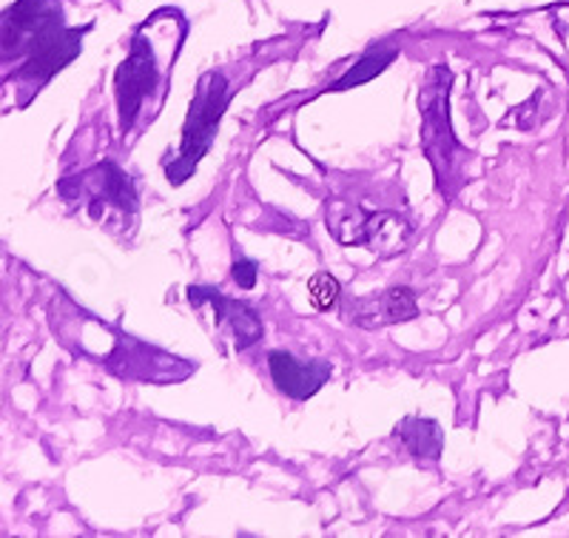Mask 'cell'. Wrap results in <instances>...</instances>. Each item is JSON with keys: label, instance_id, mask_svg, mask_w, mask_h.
Instances as JSON below:
<instances>
[{"label": "cell", "instance_id": "cell-1", "mask_svg": "<svg viewBox=\"0 0 569 538\" xmlns=\"http://www.w3.org/2000/svg\"><path fill=\"white\" fill-rule=\"evenodd\" d=\"M186 18L177 9H160L131 38V52L114 72L120 131L134 129L142 106L157 103L169 91V74L186 40Z\"/></svg>", "mask_w": 569, "mask_h": 538}, {"label": "cell", "instance_id": "cell-2", "mask_svg": "<svg viewBox=\"0 0 569 538\" xmlns=\"http://www.w3.org/2000/svg\"><path fill=\"white\" fill-rule=\"evenodd\" d=\"M450 86H453V74H450L445 63H439L427 72V80L419 89L425 157L436 171V186L447 197H453V191L459 189L456 160L465 155L459 137H456L453 126H450Z\"/></svg>", "mask_w": 569, "mask_h": 538}, {"label": "cell", "instance_id": "cell-3", "mask_svg": "<svg viewBox=\"0 0 569 538\" xmlns=\"http://www.w3.org/2000/svg\"><path fill=\"white\" fill-rule=\"evenodd\" d=\"M226 109H228V74L222 72V69L220 72L202 74L194 100H191V109H188L186 126H182L180 155H177L174 162L166 166V177L171 180V186H182L188 177L194 175L200 160L208 155V149H211Z\"/></svg>", "mask_w": 569, "mask_h": 538}, {"label": "cell", "instance_id": "cell-4", "mask_svg": "<svg viewBox=\"0 0 569 538\" xmlns=\"http://www.w3.org/2000/svg\"><path fill=\"white\" fill-rule=\"evenodd\" d=\"M60 27H66L60 0H18L0 14V63H23Z\"/></svg>", "mask_w": 569, "mask_h": 538}, {"label": "cell", "instance_id": "cell-5", "mask_svg": "<svg viewBox=\"0 0 569 538\" xmlns=\"http://www.w3.org/2000/svg\"><path fill=\"white\" fill-rule=\"evenodd\" d=\"M89 32L86 29H54L52 34H46L38 46H34L29 58L18 66V80L27 86H43L46 80L58 74L60 69L71 63V60L78 58L80 49H83V34Z\"/></svg>", "mask_w": 569, "mask_h": 538}, {"label": "cell", "instance_id": "cell-6", "mask_svg": "<svg viewBox=\"0 0 569 538\" xmlns=\"http://www.w3.org/2000/svg\"><path fill=\"white\" fill-rule=\"evenodd\" d=\"M69 182L80 186L78 191H69L66 197H80V195H91L89 202V211L91 217L100 215V206H114L126 215H134L137 211V189H134V180L126 175L117 162L106 160L94 169H89L86 175L80 177H71Z\"/></svg>", "mask_w": 569, "mask_h": 538}, {"label": "cell", "instance_id": "cell-7", "mask_svg": "<svg viewBox=\"0 0 569 538\" xmlns=\"http://www.w3.org/2000/svg\"><path fill=\"white\" fill-rule=\"evenodd\" d=\"M188 299L194 308H202L206 302L213 308V322H217V328H228L233 333V348L237 350H248L262 339V319L248 302L228 299L226 293L213 291L211 286H191Z\"/></svg>", "mask_w": 569, "mask_h": 538}, {"label": "cell", "instance_id": "cell-8", "mask_svg": "<svg viewBox=\"0 0 569 538\" xmlns=\"http://www.w3.org/2000/svg\"><path fill=\"white\" fill-rule=\"evenodd\" d=\"M268 368H271V379L279 393H284L288 399H297V402H305V399L317 396L328 385L330 373H333V368L328 362H322V359L299 362L288 350H271Z\"/></svg>", "mask_w": 569, "mask_h": 538}, {"label": "cell", "instance_id": "cell-9", "mask_svg": "<svg viewBox=\"0 0 569 538\" xmlns=\"http://www.w3.org/2000/svg\"><path fill=\"white\" fill-rule=\"evenodd\" d=\"M410 222L401 215H359V226H350L345 231H339V242H368L376 253L390 257V253H399L408 248L410 242Z\"/></svg>", "mask_w": 569, "mask_h": 538}, {"label": "cell", "instance_id": "cell-10", "mask_svg": "<svg viewBox=\"0 0 569 538\" xmlns=\"http://www.w3.org/2000/svg\"><path fill=\"white\" fill-rule=\"evenodd\" d=\"M350 308H353L350 319L362 328H382V325L410 322L419 317V302H416L413 288L408 286L388 288L382 297L356 299Z\"/></svg>", "mask_w": 569, "mask_h": 538}, {"label": "cell", "instance_id": "cell-11", "mask_svg": "<svg viewBox=\"0 0 569 538\" xmlns=\"http://www.w3.org/2000/svg\"><path fill=\"white\" fill-rule=\"evenodd\" d=\"M396 439L416 459L436 461L441 456V450H445V430H441V425L433 422V419H421V416L401 419L399 428H396Z\"/></svg>", "mask_w": 569, "mask_h": 538}, {"label": "cell", "instance_id": "cell-12", "mask_svg": "<svg viewBox=\"0 0 569 538\" xmlns=\"http://www.w3.org/2000/svg\"><path fill=\"white\" fill-rule=\"evenodd\" d=\"M399 58V49L393 43H376L370 46L368 52L359 58V63L350 66L348 72L337 80V83L330 86L333 91H345V89H353V86H362L368 80H373L376 74H382L393 60Z\"/></svg>", "mask_w": 569, "mask_h": 538}, {"label": "cell", "instance_id": "cell-13", "mask_svg": "<svg viewBox=\"0 0 569 538\" xmlns=\"http://www.w3.org/2000/svg\"><path fill=\"white\" fill-rule=\"evenodd\" d=\"M308 297H311V306L317 311H333L339 306V297H342V288H339L337 277H330L328 271L313 273L311 282H308Z\"/></svg>", "mask_w": 569, "mask_h": 538}, {"label": "cell", "instance_id": "cell-14", "mask_svg": "<svg viewBox=\"0 0 569 538\" xmlns=\"http://www.w3.org/2000/svg\"><path fill=\"white\" fill-rule=\"evenodd\" d=\"M257 273H259L257 262L248 260V257H242V253H237V257H233L231 277H233V282H237V286L246 288V291H248V288H253V286H257Z\"/></svg>", "mask_w": 569, "mask_h": 538}]
</instances>
